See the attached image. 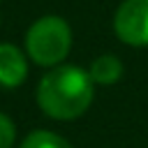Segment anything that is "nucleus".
I'll return each mask as SVG.
<instances>
[{"mask_svg":"<svg viewBox=\"0 0 148 148\" xmlns=\"http://www.w3.org/2000/svg\"><path fill=\"white\" fill-rule=\"evenodd\" d=\"M72 46V30L60 16H42L25 32L28 56L44 67H56L65 60Z\"/></svg>","mask_w":148,"mask_h":148,"instance_id":"nucleus-2","label":"nucleus"},{"mask_svg":"<svg viewBox=\"0 0 148 148\" xmlns=\"http://www.w3.org/2000/svg\"><path fill=\"white\" fill-rule=\"evenodd\" d=\"M90 79L92 83H102V86H111L116 83L120 76H123V62L116 58V56H99L92 60L90 65Z\"/></svg>","mask_w":148,"mask_h":148,"instance_id":"nucleus-5","label":"nucleus"},{"mask_svg":"<svg viewBox=\"0 0 148 148\" xmlns=\"http://www.w3.org/2000/svg\"><path fill=\"white\" fill-rule=\"evenodd\" d=\"M92 102V79L74 65H58L37 86L39 109L56 120H72L86 113Z\"/></svg>","mask_w":148,"mask_h":148,"instance_id":"nucleus-1","label":"nucleus"},{"mask_svg":"<svg viewBox=\"0 0 148 148\" xmlns=\"http://www.w3.org/2000/svg\"><path fill=\"white\" fill-rule=\"evenodd\" d=\"M14 134H16L14 123H12L5 113H0V148H12V143H14Z\"/></svg>","mask_w":148,"mask_h":148,"instance_id":"nucleus-7","label":"nucleus"},{"mask_svg":"<svg viewBox=\"0 0 148 148\" xmlns=\"http://www.w3.org/2000/svg\"><path fill=\"white\" fill-rule=\"evenodd\" d=\"M113 30L130 46H148V0H125L113 16Z\"/></svg>","mask_w":148,"mask_h":148,"instance_id":"nucleus-3","label":"nucleus"},{"mask_svg":"<svg viewBox=\"0 0 148 148\" xmlns=\"http://www.w3.org/2000/svg\"><path fill=\"white\" fill-rule=\"evenodd\" d=\"M28 62L21 49L14 44H0V86L16 88L25 81Z\"/></svg>","mask_w":148,"mask_h":148,"instance_id":"nucleus-4","label":"nucleus"},{"mask_svg":"<svg viewBox=\"0 0 148 148\" xmlns=\"http://www.w3.org/2000/svg\"><path fill=\"white\" fill-rule=\"evenodd\" d=\"M21 148H72L62 136L46 132V130H37L32 134L25 136V141L21 143Z\"/></svg>","mask_w":148,"mask_h":148,"instance_id":"nucleus-6","label":"nucleus"}]
</instances>
